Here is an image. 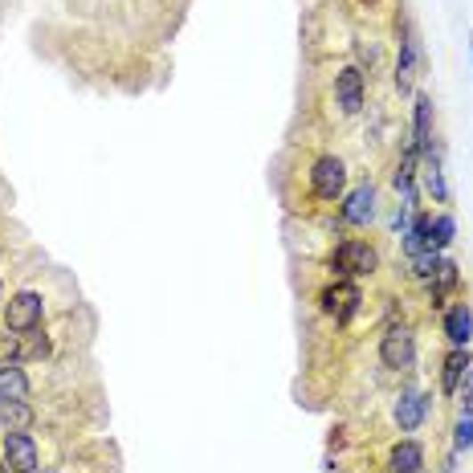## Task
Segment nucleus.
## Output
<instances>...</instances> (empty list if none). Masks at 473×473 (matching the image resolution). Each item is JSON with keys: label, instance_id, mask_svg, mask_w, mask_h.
I'll list each match as a JSON object with an SVG mask.
<instances>
[{"label": "nucleus", "instance_id": "f257e3e1", "mask_svg": "<svg viewBox=\"0 0 473 473\" xmlns=\"http://www.w3.org/2000/svg\"><path fill=\"white\" fill-rule=\"evenodd\" d=\"M330 270L338 278H371L379 270V253L367 241H343L335 253H330Z\"/></svg>", "mask_w": 473, "mask_h": 473}, {"label": "nucleus", "instance_id": "f03ea898", "mask_svg": "<svg viewBox=\"0 0 473 473\" xmlns=\"http://www.w3.org/2000/svg\"><path fill=\"white\" fill-rule=\"evenodd\" d=\"M41 314H45V302H41V294L20 290V294H12L9 306H4V330H12V335L37 330L41 327Z\"/></svg>", "mask_w": 473, "mask_h": 473}, {"label": "nucleus", "instance_id": "7ed1b4c3", "mask_svg": "<svg viewBox=\"0 0 473 473\" xmlns=\"http://www.w3.org/2000/svg\"><path fill=\"white\" fill-rule=\"evenodd\" d=\"M343 188H347V167H343V159L319 155L314 167H310V192L319 196V200H338Z\"/></svg>", "mask_w": 473, "mask_h": 473}, {"label": "nucleus", "instance_id": "20e7f679", "mask_svg": "<svg viewBox=\"0 0 473 473\" xmlns=\"http://www.w3.org/2000/svg\"><path fill=\"white\" fill-rule=\"evenodd\" d=\"M379 359H384V367H392V371L412 367V359H416L412 330H408V327H387L384 338H379Z\"/></svg>", "mask_w": 473, "mask_h": 473}, {"label": "nucleus", "instance_id": "39448f33", "mask_svg": "<svg viewBox=\"0 0 473 473\" xmlns=\"http://www.w3.org/2000/svg\"><path fill=\"white\" fill-rule=\"evenodd\" d=\"M416 69H420V41H416L412 25H400V61H396V90L400 94H412Z\"/></svg>", "mask_w": 473, "mask_h": 473}, {"label": "nucleus", "instance_id": "423d86ee", "mask_svg": "<svg viewBox=\"0 0 473 473\" xmlns=\"http://www.w3.org/2000/svg\"><path fill=\"white\" fill-rule=\"evenodd\" d=\"M319 302H322V314H330L335 322H347V319H355V310L363 298H359V290L351 281H335V286H327L319 294Z\"/></svg>", "mask_w": 473, "mask_h": 473}, {"label": "nucleus", "instance_id": "0eeeda50", "mask_svg": "<svg viewBox=\"0 0 473 473\" xmlns=\"http://www.w3.org/2000/svg\"><path fill=\"white\" fill-rule=\"evenodd\" d=\"M363 69L359 66H343L335 74V98L338 107H343V115H359L363 110Z\"/></svg>", "mask_w": 473, "mask_h": 473}, {"label": "nucleus", "instance_id": "6e6552de", "mask_svg": "<svg viewBox=\"0 0 473 473\" xmlns=\"http://www.w3.org/2000/svg\"><path fill=\"white\" fill-rule=\"evenodd\" d=\"M4 461L12 473L37 469V441L29 433H4Z\"/></svg>", "mask_w": 473, "mask_h": 473}, {"label": "nucleus", "instance_id": "1a4fd4ad", "mask_svg": "<svg viewBox=\"0 0 473 473\" xmlns=\"http://www.w3.org/2000/svg\"><path fill=\"white\" fill-rule=\"evenodd\" d=\"M416 155H425L433 147V98L416 94V110H412V139H408Z\"/></svg>", "mask_w": 473, "mask_h": 473}, {"label": "nucleus", "instance_id": "9d476101", "mask_svg": "<svg viewBox=\"0 0 473 473\" xmlns=\"http://www.w3.org/2000/svg\"><path fill=\"white\" fill-rule=\"evenodd\" d=\"M371 216H376V188H371V183H359V188L347 192V200H343V221L367 224Z\"/></svg>", "mask_w": 473, "mask_h": 473}, {"label": "nucleus", "instance_id": "9b49d317", "mask_svg": "<svg viewBox=\"0 0 473 473\" xmlns=\"http://www.w3.org/2000/svg\"><path fill=\"white\" fill-rule=\"evenodd\" d=\"M444 338L453 343V347H469L473 338V314L465 302H457V306L444 310Z\"/></svg>", "mask_w": 473, "mask_h": 473}, {"label": "nucleus", "instance_id": "f8f14e48", "mask_svg": "<svg viewBox=\"0 0 473 473\" xmlns=\"http://www.w3.org/2000/svg\"><path fill=\"white\" fill-rule=\"evenodd\" d=\"M469 351L465 347H453L449 355H444V367H441V392L444 396H457L461 392V379H465V371H469Z\"/></svg>", "mask_w": 473, "mask_h": 473}, {"label": "nucleus", "instance_id": "ddd939ff", "mask_svg": "<svg viewBox=\"0 0 473 473\" xmlns=\"http://www.w3.org/2000/svg\"><path fill=\"white\" fill-rule=\"evenodd\" d=\"M425 412H428V400L420 392H400L396 400V425L404 433H416V428L425 425Z\"/></svg>", "mask_w": 473, "mask_h": 473}, {"label": "nucleus", "instance_id": "4468645a", "mask_svg": "<svg viewBox=\"0 0 473 473\" xmlns=\"http://www.w3.org/2000/svg\"><path fill=\"white\" fill-rule=\"evenodd\" d=\"M420 465H425V449L416 441L392 444V453H387V469L392 473H420Z\"/></svg>", "mask_w": 473, "mask_h": 473}, {"label": "nucleus", "instance_id": "2eb2a0df", "mask_svg": "<svg viewBox=\"0 0 473 473\" xmlns=\"http://www.w3.org/2000/svg\"><path fill=\"white\" fill-rule=\"evenodd\" d=\"M0 425L9 428V433H29V425H33L29 400H0Z\"/></svg>", "mask_w": 473, "mask_h": 473}, {"label": "nucleus", "instance_id": "dca6fc26", "mask_svg": "<svg viewBox=\"0 0 473 473\" xmlns=\"http://www.w3.org/2000/svg\"><path fill=\"white\" fill-rule=\"evenodd\" d=\"M420 164H425V183L428 192H433V200H449V188H444V172H441V151L436 147H428L425 155H420Z\"/></svg>", "mask_w": 473, "mask_h": 473}, {"label": "nucleus", "instance_id": "f3484780", "mask_svg": "<svg viewBox=\"0 0 473 473\" xmlns=\"http://www.w3.org/2000/svg\"><path fill=\"white\" fill-rule=\"evenodd\" d=\"M457 286V265L449 257H441L436 261V270H433V278H428V294H433V306H444V294Z\"/></svg>", "mask_w": 473, "mask_h": 473}, {"label": "nucleus", "instance_id": "a211bd4d", "mask_svg": "<svg viewBox=\"0 0 473 473\" xmlns=\"http://www.w3.org/2000/svg\"><path fill=\"white\" fill-rule=\"evenodd\" d=\"M29 376L20 367H4L0 371V400H29Z\"/></svg>", "mask_w": 473, "mask_h": 473}, {"label": "nucleus", "instance_id": "6ab92c4d", "mask_svg": "<svg viewBox=\"0 0 473 473\" xmlns=\"http://www.w3.org/2000/svg\"><path fill=\"white\" fill-rule=\"evenodd\" d=\"M428 229H433V216H416V221L408 224V237H404L408 257H416V253H436L433 245H428Z\"/></svg>", "mask_w": 473, "mask_h": 473}, {"label": "nucleus", "instance_id": "aec40b11", "mask_svg": "<svg viewBox=\"0 0 473 473\" xmlns=\"http://www.w3.org/2000/svg\"><path fill=\"white\" fill-rule=\"evenodd\" d=\"M49 355V338H45V330H25L20 335V359L29 363V359H45Z\"/></svg>", "mask_w": 473, "mask_h": 473}, {"label": "nucleus", "instance_id": "412c9836", "mask_svg": "<svg viewBox=\"0 0 473 473\" xmlns=\"http://www.w3.org/2000/svg\"><path fill=\"white\" fill-rule=\"evenodd\" d=\"M453 232H457L453 216H449V213L436 216L433 229H428V245H433V249H449V245H453Z\"/></svg>", "mask_w": 473, "mask_h": 473}, {"label": "nucleus", "instance_id": "4be33fe9", "mask_svg": "<svg viewBox=\"0 0 473 473\" xmlns=\"http://www.w3.org/2000/svg\"><path fill=\"white\" fill-rule=\"evenodd\" d=\"M20 335H9V330H0V371L4 367H20Z\"/></svg>", "mask_w": 473, "mask_h": 473}, {"label": "nucleus", "instance_id": "5701e85b", "mask_svg": "<svg viewBox=\"0 0 473 473\" xmlns=\"http://www.w3.org/2000/svg\"><path fill=\"white\" fill-rule=\"evenodd\" d=\"M453 444H457V453H465V449H473V416H461V420H457Z\"/></svg>", "mask_w": 473, "mask_h": 473}, {"label": "nucleus", "instance_id": "b1692460", "mask_svg": "<svg viewBox=\"0 0 473 473\" xmlns=\"http://www.w3.org/2000/svg\"><path fill=\"white\" fill-rule=\"evenodd\" d=\"M461 404H465V416H473V367L465 371V392H461Z\"/></svg>", "mask_w": 473, "mask_h": 473}, {"label": "nucleus", "instance_id": "393cba45", "mask_svg": "<svg viewBox=\"0 0 473 473\" xmlns=\"http://www.w3.org/2000/svg\"><path fill=\"white\" fill-rule=\"evenodd\" d=\"M29 473H58L53 465H37V469H29Z\"/></svg>", "mask_w": 473, "mask_h": 473}, {"label": "nucleus", "instance_id": "a878e982", "mask_svg": "<svg viewBox=\"0 0 473 473\" xmlns=\"http://www.w3.org/2000/svg\"><path fill=\"white\" fill-rule=\"evenodd\" d=\"M0 473H12V469H9V461H4V453H0Z\"/></svg>", "mask_w": 473, "mask_h": 473}, {"label": "nucleus", "instance_id": "bb28decb", "mask_svg": "<svg viewBox=\"0 0 473 473\" xmlns=\"http://www.w3.org/2000/svg\"><path fill=\"white\" fill-rule=\"evenodd\" d=\"M359 4H367V9H376V4H379V0H359Z\"/></svg>", "mask_w": 473, "mask_h": 473}, {"label": "nucleus", "instance_id": "cd10ccee", "mask_svg": "<svg viewBox=\"0 0 473 473\" xmlns=\"http://www.w3.org/2000/svg\"><path fill=\"white\" fill-rule=\"evenodd\" d=\"M0 294H4V286H0Z\"/></svg>", "mask_w": 473, "mask_h": 473}, {"label": "nucleus", "instance_id": "c85d7f7f", "mask_svg": "<svg viewBox=\"0 0 473 473\" xmlns=\"http://www.w3.org/2000/svg\"><path fill=\"white\" fill-rule=\"evenodd\" d=\"M469 49H473V41H469Z\"/></svg>", "mask_w": 473, "mask_h": 473}]
</instances>
